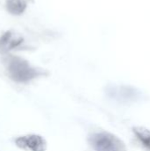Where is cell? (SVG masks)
Listing matches in <instances>:
<instances>
[{
    "label": "cell",
    "instance_id": "6da1fadb",
    "mask_svg": "<svg viewBox=\"0 0 150 151\" xmlns=\"http://www.w3.org/2000/svg\"><path fill=\"white\" fill-rule=\"evenodd\" d=\"M6 70L9 77L18 83H27L42 74L27 60L18 57H11L7 59Z\"/></svg>",
    "mask_w": 150,
    "mask_h": 151
},
{
    "label": "cell",
    "instance_id": "7a4b0ae2",
    "mask_svg": "<svg viewBox=\"0 0 150 151\" xmlns=\"http://www.w3.org/2000/svg\"><path fill=\"white\" fill-rule=\"evenodd\" d=\"M88 142L94 151H126L122 141L107 132L91 134L88 138Z\"/></svg>",
    "mask_w": 150,
    "mask_h": 151
},
{
    "label": "cell",
    "instance_id": "3957f363",
    "mask_svg": "<svg viewBox=\"0 0 150 151\" xmlns=\"http://www.w3.org/2000/svg\"><path fill=\"white\" fill-rule=\"evenodd\" d=\"M15 145L26 151H45L47 142L39 134H27L19 136L15 140Z\"/></svg>",
    "mask_w": 150,
    "mask_h": 151
},
{
    "label": "cell",
    "instance_id": "277c9868",
    "mask_svg": "<svg viewBox=\"0 0 150 151\" xmlns=\"http://www.w3.org/2000/svg\"><path fill=\"white\" fill-rule=\"evenodd\" d=\"M7 5L9 10L14 14L23 12L26 7V4L23 0H7Z\"/></svg>",
    "mask_w": 150,
    "mask_h": 151
},
{
    "label": "cell",
    "instance_id": "5b68a950",
    "mask_svg": "<svg viewBox=\"0 0 150 151\" xmlns=\"http://www.w3.org/2000/svg\"><path fill=\"white\" fill-rule=\"evenodd\" d=\"M138 139L141 141L143 145L150 149V133L148 131H138Z\"/></svg>",
    "mask_w": 150,
    "mask_h": 151
}]
</instances>
